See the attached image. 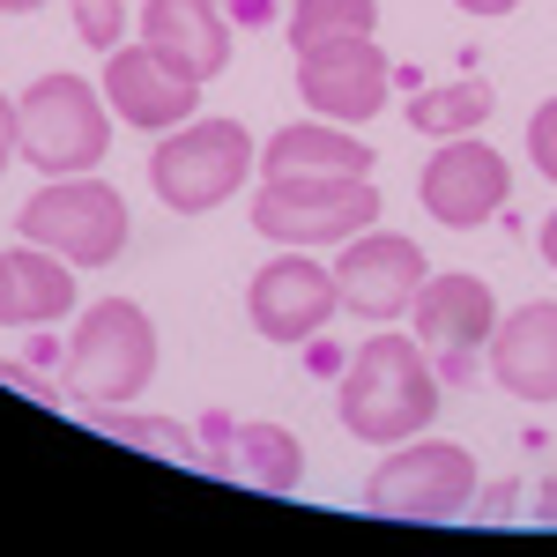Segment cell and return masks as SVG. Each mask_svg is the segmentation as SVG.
<instances>
[{
  "label": "cell",
  "mask_w": 557,
  "mask_h": 557,
  "mask_svg": "<svg viewBox=\"0 0 557 557\" xmlns=\"http://www.w3.org/2000/svg\"><path fill=\"white\" fill-rule=\"evenodd\" d=\"M438 372H431V349L417 335H372L357 343V357L343 364L335 380V417L357 446H401L431 431L438 417Z\"/></svg>",
  "instance_id": "cell-1"
},
{
  "label": "cell",
  "mask_w": 557,
  "mask_h": 557,
  "mask_svg": "<svg viewBox=\"0 0 557 557\" xmlns=\"http://www.w3.org/2000/svg\"><path fill=\"white\" fill-rule=\"evenodd\" d=\"M15 231L30 246H52L75 268H112V260L127 253V201H120V186H104L97 172L45 178L38 194L23 201Z\"/></svg>",
  "instance_id": "cell-7"
},
{
  "label": "cell",
  "mask_w": 557,
  "mask_h": 557,
  "mask_svg": "<svg viewBox=\"0 0 557 557\" xmlns=\"http://www.w3.org/2000/svg\"><path fill=\"white\" fill-rule=\"evenodd\" d=\"M149 380H157V320L134 298L83 305L67 335V394H83L89 409H120V401H141Z\"/></svg>",
  "instance_id": "cell-2"
},
{
  "label": "cell",
  "mask_w": 557,
  "mask_h": 557,
  "mask_svg": "<svg viewBox=\"0 0 557 557\" xmlns=\"http://www.w3.org/2000/svg\"><path fill=\"white\" fill-rule=\"evenodd\" d=\"M15 127H23V164L45 178L97 172L112 157V104L104 89H89L83 75H38L15 97Z\"/></svg>",
  "instance_id": "cell-3"
},
{
  "label": "cell",
  "mask_w": 557,
  "mask_h": 557,
  "mask_svg": "<svg viewBox=\"0 0 557 557\" xmlns=\"http://www.w3.org/2000/svg\"><path fill=\"white\" fill-rule=\"evenodd\" d=\"M364 506L386 520H461L475 506V454L461 438H401L386 461L364 475Z\"/></svg>",
  "instance_id": "cell-6"
},
{
  "label": "cell",
  "mask_w": 557,
  "mask_h": 557,
  "mask_svg": "<svg viewBox=\"0 0 557 557\" xmlns=\"http://www.w3.org/2000/svg\"><path fill=\"white\" fill-rule=\"evenodd\" d=\"M141 45L186 83H215L231 67V15L215 0H141Z\"/></svg>",
  "instance_id": "cell-15"
},
{
  "label": "cell",
  "mask_w": 557,
  "mask_h": 557,
  "mask_svg": "<svg viewBox=\"0 0 557 557\" xmlns=\"http://www.w3.org/2000/svg\"><path fill=\"white\" fill-rule=\"evenodd\" d=\"M491 83H446V89H424V97H409V127L431 134V141H454V134H475L491 120Z\"/></svg>",
  "instance_id": "cell-20"
},
{
  "label": "cell",
  "mask_w": 557,
  "mask_h": 557,
  "mask_svg": "<svg viewBox=\"0 0 557 557\" xmlns=\"http://www.w3.org/2000/svg\"><path fill=\"white\" fill-rule=\"evenodd\" d=\"M424 275H431L424 246H417L409 231H380V223H372V231L343 238V253H335V298H343V312L386 327V320H409Z\"/></svg>",
  "instance_id": "cell-9"
},
{
  "label": "cell",
  "mask_w": 557,
  "mask_h": 557,
  "mask_svg": "<svg viewBox=\"0 0 557 557\" xmlns=\"http://www.w3.org/2000/svg\"><path fill=\"white\" fill-rule=\"evenodd\" d=\"M483 364H491L498 394H513V401H557V298L513 305L491 327Z\"/></svg>",
  "instance_id": "cell-14"
},
{
  "label": "cell",
  "mask_w": 557,
  "mask_h": 557,
  "mask_svg": "<svg viewBox=\"0 0 557 557\" xmlns=\"http://www.w3.org/2000/svg\"><path fill=\"white\" fill-rule=\"evenodd\" d=\"M75 312V260L52 246H0V327H52Z\"/></svg>",
  "instance_id": "cell-16"
},
{
  "label": "cell",
  "mask_w": 557,
  "mask_h": 557,
  "mask_svg": "<svg viewBox=\"0 0 557 557\" xmlns=\"http://www.w3.org/2000/svg\"><path fill=\"white\" fill-rule=\"evenodd\" d=\"M380 30V0H290V52H320Z\"/></svg>",
  "instance_id": "cell-19"
},
{
  "label": "cell",
  "mask_w": 557,
  "mask_h": 557,
  "mask_svg": "<svg viewBox=\"0 0 557 557\" xmlns=\"http://www.w3.org/2000/svg\"><path fill=\"white\" fill-rule=\"evenodd\" d=\"M535 246H543V260H550V268H557V209L543 215V231H535Z\"/></svg>",
  "instance_id": "cell-26"
},
{
  "label": "cell",
  "mask_w": 557,
  "mask_h": 557,
  "mask_svg": "<svg viewBox=\"0 0 557 557\" xmlns=\"http://www.w3.org/2000/svg\"><path fill=\"white\" fill-rule=\"evenodd\" d=\"M67 23L89 52H112V45H127V0H67Z\"/></svg>",
  "instance_id": "cell-22"
},
{
  "label": "cell",
  "mask_w": 557,
  "mask_h": 557,
  "mask_svg": "<svg viewBox=\"0 0 557 557\" xmlns=\"http://www.w3.org/2000/svg\"><path fill=\"white\" fill-rule=\"evenodd\" d=\"M386 215L380 178H260L253 194V231L275 246H343Z\"/></svg>",
  "instance_id": "cell-5"
},
{
  "label": "cell",
  "mask_w": 557,
  "mask_h": 557,
  "mask_svg": "<svg viewBox=\"0 0 557 557\" xmlns=\"http://www.w3.org/2000/svg\"><path fill=\"white\" fill-rule=\"evenodd\" d=\"M97 424L112 431V438H127V446H149V454L178 461V469H201V461H209V454H201L178 424H157V417H97Z\"/></svg>",
  "instance_id": "cell-21"
},
{
  "label": "cell",
  "mask_w": 557,
  "mask_h": 557,
  "mask_svg": "<svg viewBox=\"0 0 557 557\" xmlns=\"http://www.w3.org/2000/svg\"><path fill=\"white\" fill-rule=\"evenodd\" d=\"M260 178H372V149L335 120H290L260 141Z\"/></svg>",
  "instance_id": "cell-17"
},
{
  "label": "cell",
  "mask_w": 557,
  "mask_h": 557,
  "mask_svg": "<svg viewBox=\"0 0 557 557\" xmlns=\"http://www.w3.org/2000/svg\"><path fill=\"white\" fill-rule=\"evenodd\" d=\"M97 89H104L112 120H127V127H141V134H172L201 112V83H186L172 60H157L141 38L104 52V83Z\"/></svg>",
  "instance_id": "cell-12"
},
{
  "label": "cell",
  "mask_w": 557,
  "mask_h": 557,
  "mask_svg": "<svg viewBox=\"0 0 557 557\" xmlns=\"http://www.w3.org/2000/svg\"><path fill=\"white\" fill-rule=\"evenodd\" d=\"M260 149L246 120H186V127L157 134V157H149V186H157V201L172 215H209L223 209L246 178H253Z\"/></svg>",
  "instance_id": "cell-4"
},
{
  "label": "cell",
  "mask_w": 557,
  "mask_h": 557,
  "mask_svg": "<svg viewBox=\"0 0 557 557\" xmlns=\"http://www.w3.org/2000/svg\"><path fill=\"white\" fill-rule=\"evenodd\" d=\"M528 157H535V172L557 186V97H543V104L528 112Z\"/></svg>",
  "instance_id": "cell-23"
},
{
  "label": "cell",
  "mask_w": 557,
  "mask_h": 557,
  "mask_svg": "<svg viewBox=\"0 0 557 557\" xmlns=\"http://www.w3.org/2000/svg\"><path fill=\"white\" fill-rule=\"evenodd\" d=\"M506 194H513V164H506L483 134L438 141L424 157V172H417V201H424V215H438L446 231H483L491 215L506 209Z\"/></svg>",
  "instance_id": "cell-10"
},
{
  "label": "cell",
  "mask_w": 557,
  "mask_h": 557,
  "mask_svg": "<svg viewBox=\"0 0 557 557\" xmlns=\"http://www.w3.org/2000/svg\"><path fill=\"white\" fill-rule=\"evenodd\" d=\"M215 475H238L268 498H290L305 483V446L283 424H223V446H209Z\"/></svg>",
  "instance_id": "cell-18"
},
{
  "label": "cell",
  "mask_w": 557,
  "mask_h": 557,
  "mask_svg": "<svg viewBox=\"0 0 557 557\" xmlns=\"http://www.w3.org/2000/svg\"><path fill=\"white\" fill-rule=\"evenodd\" d=\"M335 312H343V298H335V260L320 268V253H305V246H283L275 260H260L253 283H246V320H253L260 343L298 349Z\"/></svg>",
  "instance_id": "cell-8"
},
{
  "label": "cell",
  "mask_w": 557,
  "mask_h": 557,
  "mask_svg": "<svg viewBox=\"0 0 557 557\" xmlns=\"http://www.w3.org/2000/svg\"><path fill=\"white\" fill-rule=\"evenodd\" d=\"M386 83H394V67H386L380 38H343V45H320V52H298V97L312 120H335V127L380 120Z\"/></svg>",
  "instance_id": "cell-11"
},
{
  "label": "cell",
  "mask_w": 557,
  "mask_h": 557,
  "mask_svg": "<svg viewBox=\"0 0 557 557\" xmlns=\"http://www.w3.org/2000/svg\"><path fill=\"white\" fill-rule=\"evenodd\" d=\"M491 327H498V298H491V283L469 275V268H438L424 275V290L409 305V335L424 349L446 357V372H461L475 349L491 343Z\"/></svg>",
  "instance_id": "cell-13"
},
{
  "label": "cell",
  "mask_w": 557,
  "mask_h": 557,
  "mask_svg": "<svg viewBox=\"0 0 557 557\" xmlns=\"http://www.w3.org/2000/svg\"><path fill=\"white\" fill-rule=\"evenodd\" d=\"M45 0H0V15H38Z\"/></svg>",
  "instance_id": "cell-28"
},
{
  "label": "cell",
  "mask_w": 557,
  "mask_h": 557,
  "mask_svg": "<svg viewBox=\"0 0 557 557\" xmlns=\"http://www.w3.org/2000/svg\"><path fill=\"white\" fill-rule=\"evenodd\" d=\"M535 520H550V528H557V483H543V498H535Z\"/></svg>",
  "instance_id": "cell-27"
},
{
  "label": "cell",
  "mask_w": 557,
  "mask_h": 557,
  "mask_svg": "<svg viewBox=\"0 0 557 557\" xmlns=\"http://www.w3.org/2000/svg\"><path fill=\"white\" fill-rule=\"evenodd\" d=\"M268 8H275V0H238V15H260V23H268Z\"/></svg>",
  "instance_id": "cell-29"
},
{
  "label": "cell",
  "mask_w": 557,
  "mask_h": 557,
  "mask_svg": "<svg viewBox=\"0 0 557 557\" xmlns=\"http://www.w3.org/2000/svg\"><path fill=\"white\" fill-rule=\"evenodd\" d=\"M15 157H23V127H15V97L0 89V172H8Z\"/></svg>",
  "instance_id": "cell-24"
},
{
  "label": "cell",
  "mask_w": 557,
  "mask_h": 557,
  "mask_svg": "<svg viewBox=\"0 0 557 557\" xmlns=\"http://www.w3.org/2000/svg\"><path fill=\"white\" fill-rule=\"evenodd\" d=\"M454 8H461V15H483V23H491V15H513L520 0H454Z\"/></svg>",
  "instance_id": "cell-25"
}]
</instances>
